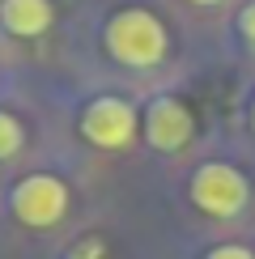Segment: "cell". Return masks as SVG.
I'll use <instances>...</instances> for the list:
<instances>
[{"label":"cell","mask_w":255,"mask_h":259,"mask_svg":"<svg viewBox=\"0 0 255 259\" xmlns=\"http://www.w3.org/2000/svg\"><path fill=\"white\" fill-rule=\"evenodd\" d=\"M191 5H200V9H212V5H221V0H191Z\"/></svg>","instance_id":"8fae6325"},{"label":"cell","mask_w":255,"mask_h":259,"mask_svg":"<svg viewBox=\"0 0 255 259\" xmlns=\"http://www.w3.org/2000/svg\"><path fill=\"white\" fill-rule=\"evenodd\" d=\"M9 212L21 230H56L72 212V187L60 175H47V170L21 175L9 191Z\"/></svg>","instance_id":"7a4b0ae2"},{"label":"cell","mask_w":255,"mask_h":259,"mask_svg":"<svg viewBox=\"0 0 255 259\" xmlns=\"http://www.w3.org/2000/svg\"><path fill=\"white\" fill-rule=\"evenodd\" d=\"M204 259H255L251 246H242V242H217V246H208Z\"/></svg>","instance_id":"9c48e42d"},{"label":"cell","mask_w":255,"mask_h":259,"mask_svg":"<svg viewBox=\"0 0 255 259\" xmlns=\"http://www.w3.org/2000/svg\"><path fill=\"white\" fill-rule=\"evenodd\" d=\"M77 132L98 153H119V149H132V140H141V111L119 94H98L81 106Z\"/></svg>","instance_id":"277c9868"},{"label":"cell","mask_w":255,"mask_h":259,"mask_svg":"<svg viewBox=\"0 0 255 259\" xmlns=\"http://www.w3.org/2000/svg\"><path fill=\"white\" fill-rule=\"evenodd\" d=\"M102 47L106 56L123 68H162L166 56H170V30L166 21L145 5H123L106 17L102 26Z\"/></svg>","instance_id":"6da1fadb"},{"label":"cell","mask_w":255,"mask_h":259,"mask_svg":"<svg viewBox=\"0 0 255 259\" xmlns=\"http://www.w3.org/2000/svg\"><path fill=\"white\" fill-rule=\"evenodd\" d=\"M0 26L13 38H42L56 26L51 0H0Z\"/></svg>","instance_id":"8992f818"},{"label":"cell","mask_w":255,"mask_h":259,"mask_svg":"<svg viewBox=\"0 0 255 259\" xmlns=\"http://www.w3.org/2000/svg\"><path fill=\"white\" fill-rule=\"evenodd\" d=\"M247 123H251V136H255V94H251V106H247Z\"/></svg>","instance_id":"30bf717a"},{"label":"cell","mask_w":255,"mask_h":259,"mask_svg":"<svg viewBox=\"0 0 255 259\" xmlns=\"http://www.w3.org/2000/svg\"><path fill=\"white\" fill-rule=\"evenodd\" d=\"M187 196L196 204V212H204L212 221H234L251 204V183L230 161H200L187 183Z\"/></svg>","instance_id":"3957f363"},{"label":"cell","mask_w":255,"mask_h":259,"mask_svg":"<svg viewBox=\"0 0 255 259\" xmlns=\"http://www.w3.org/2000/svg\"><path fill=\"white\" fill-rule=\"evenodd\" d=\"M234 26H238V38L255 51V0H247V5L238 9V21H234Z\"/></svg>","instance_id":"ba28073f"},{"label":"cell","mask_w":255,"mask_h":259,"mask_svg":"<svg viewBox=\"0 0 255 259\" xmlns=\"http://www.w3.org/2000/svg\"><path fill=\"white\" fill-rule=\"evenodd\" d=\"M141 136L157 153H183L196 140V111H191V102L179 98V94L149 98L145 115H141Z\"/></svg>","instance_id":"5b68a950"},{"label":"cell","mask_w":255,"mask_h":259,"mask_svg":"<svg viewBox=\"0 0 255 259\" xmlns=\"http://www.w3.org/2000/svg\"><path fill=\"white\" fill-rule=\"evenodd\" d=\"M26 123L17 119L9 106H0V161H13L21 149H26Z\"/></svg>","instance_id":"52a82bcc"}]
</instances>
